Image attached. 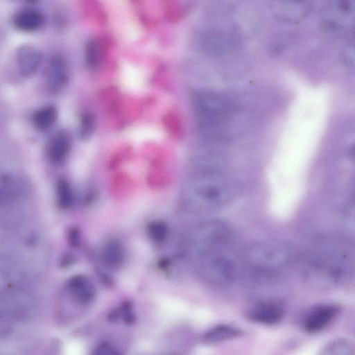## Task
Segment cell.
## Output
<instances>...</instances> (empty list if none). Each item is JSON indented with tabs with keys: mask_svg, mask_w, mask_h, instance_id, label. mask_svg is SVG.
Segmentation results:
<instances>
[{
	"mask_svg": "<svg viewBox=\"0 0 355 355\" xmlns=\"http://www.w3.org/2000/svg\"><path fill=\"white\" fill-rule=\"evenodd\" d=\"M108 318L113 322L122 320L125 324H132L135 320V315L132 304L128 301L124 302L119 308L109 313Z\"/></svg>",
	"mask_w": 355,
	"mask_h": 355,
	"instance_id": "obj_20",
	"label": "cell"
},
{
	"mask_svg": "<svg viewBox=\"0 0 355 355\" xmlns=\"http://www.w3.org/2000/svg\"><path fill=\"white\" fill-rule=\"evenodd\" d=\"M250 320L262 324L273 325L284 317L282 308L274 302H263L254 306L249 312Z\"/></svg>",
	"mask_w": 355,
	"mask_h": 355,
	"instance_id": "obj_9",
	"label": "cell"
},
{
	"mask_svg": "<svg viewBox=\"0 0 355 355\" xmlns=\"http://www.w3.org/2000/svg\"><path fill=\"white\" fill-rule=\"evenodd\" d=\"M57 200L58 205L62 209L69 208L73 202V194L69 182L60 180L57 183Z\"/></svg>",
	"mask_w": 355,
	"mask_h": 355,
	"instance_id": "obj_21",
	"label": "cell"
},
{
	"mask_svg": "<svg viewBox=\"0 0 355 355\" xmlns=\"http://www.w3.org/2000/svg\"><path fill=\"white\" fill-rule=\"evenodd\" d=\"M86 62L91 69H96L101 62V46L98 41L91 40L86 46Z\"/></svg>",
	"mask_w": 355,
	"mask_h": 355,
	"instance_id": "obj_22",
	"label": "cell"
},
{
	"mask_svg": "<svg viewBox=\"0 0 355 355\" xmlns=\"http://www.w3.org/2000/svg\"><path fill=\"white\" fill-rule=\"evenodd\" d=\"M68 240L71 245H78L79 243V233L76 229L72 228L70 230L68 233Z\"/></svg>",
	"mask_w": 355,
	"mask_h": 355,
	"instance_id": "obj_26",
	"label": "cell"
},
{
	"mask_svg": "<svg viewBox=\"0 0 355 355\" xmlns=\"http://www.w3.org/2000/svg\"><path fill=\"white\" fill-rule=\"evenodd\" d=\"M353 344L347 339L337 338L327 344L318 355H354Z\"/></svg>",
	"mask_w": 355,
	"mask_h": 355,
	"instance_id": "obj_19",
	"label": "cell"
},
{
	"mask_svg": "<svg viewBox=\"0 0 355 355\" xmlns=\"http://www.w3.org/2000/svg\"><path fill=\"white\" fill-rule=\"evenodd\" d=\"M101 256L105 265L111 268H118L123 264L125 260L124 246L119 240H109L103 245Z\"/></svg>",
	"mask_w": 355,
	"mask_h": 355,
	"instance_id": "obj_15",
	"label": "cell"
},
{
	"mask_svg": "<svg viewBox=\"0 0 355 355\" xmlns=\"http://www.w3.org/2000/svg\"><path fill=\"white\" fill-rule=\"evenodd\" d=\"M91 355H122L119 349L112 344L103 342L97 345Z\"/></svg>",
	"mask_w": 355,
	"mask_h": 355,
	"instance_id": "obj_25",
	"label": "cell"
},
{
	"mask_svg": "<svg viewBox=\"0 0 355 355\" xmlns=\"http://www.w3.org/2000/svg\"><path fill=\"white\" fill-rule=\"evenodd\" d=\"M67 288L71 298L82 305L90 304L96 294L93 282L84 275L71 277L67 282Z\"/></svg>",
	"mask_w": 355,
	"mask_h": 355,
	"instance_id": "obj_6",
	"label": "cell"
},
{
	"mask_svg": "<svg viewBox=\"0 0 355 355\" xmlns=\"http://www.w3.org/2000/svg\"><path fill=\"white\" fill-rule=\"evenodd\" d=\"M232 236L230 226L223 220L202 222L193 227L188 236V253L196 261L224 253Z\"/></svg>",
	"mask_w": 355,
	"mask_h": 355,
	"instance_id": "obj_2",
	"label": "cell"
},
{
	"mask_svg": "<svg viewBox=\"0 0 355 355\" xmlns=\"http://www.w3.org/2000/svg\"><path fill=\"white\" fill-rule=\"evenodd\" d=\"M242 334L240 329L230 324H218L207 331L202 340L207 345H214L239 337Z\"/></svg>",
	"mask_w": 355,
	"mask_h": 355,
	"instance_id": "obj_14",
	"label": "cell"
},
{
	"mask_svg": "<svg viewBox=\"0 0 355 355\" xmlns=\"http://www.w3.org/2000/svg\"><path fill=\"white\" fill-rule=\"evenodd\" d=\"M245 260L249 266L263 272H271L286 266L292 259V251L279 241H263L248 247Z\"/></svg>",
	"mask_w": 355,
	"mask_h": 355,
	"instance_id": "obj_3",
	"label": "cell"
},
{
	"mask_svg": "<svg viewBox=\"0 0 355 355\" xmlns=\"http://www.w3.org/2000/svg\"><path fill=\"white\" fill-rule=\"evenodd\" d=\"M95 120L94 116L85 112L82 114L80 121V133L83 138L89 137L94 131Z\"/></svg>",
	"mask_w": 355,
	"mask_h": 355,
	"instance_id": "obj_24",
	"label": "cell"
},
{
	"mask_svg": "<svg viewBox=\"0 0 355 355\" xmlns=\"http://www.w3.org/2000/svg\"><path fill=\"white\" fill-rule=\"evenodd\" d=\"M24 217L22 211L9 203L0 205V227L10 228L19 224Z\"/></svg>",
	"mask_w": 355,
	"mask_h": 355,
	"instance_id": "obj_18",
	"label": "cell"
},
{
	"mask_svg": "<svg viewBox=\"0 0 355 355\" xmlns=\"http://www.w3.org/2000/svg\"><path fill=\"white\" fill-rule=\"evenodd\" d=\"M48 89L52 92L61 90L67 83L69 72L65 60L60 56L52 58L44 71Z\"/></svg>",
	"mask_w": 355,
	"mask_h": 355,
	"instance_id": "obj_7",
	"label": "cell"
},
{
	"mask_svg": "<svg viewBox=\"0 0 355 355\" xmlns=\"http://www.w3.org/2000/svg\"><path fill=\"white\" fill-rule=\"evenodd\" d=\"M27 268L7 252L0 253V276L8 281L19 282L28 277Z\"/></svg>",
	"mask_w": 355,
	"mask_h": 355,
	"instance_id": "obj_11",
	"label": "cell"
},
{
	"mask_svg": "<svg viewBox=\"0 0 355 355\" xmlns=\"http://www.w3.org/2000/svg\"><path fill=\"white\" fill-rule=\"evenodd\" d=\"M16 59L20 73L23 76L28 77L38 70L42 64V56L34 47L24 45L17 50Z\"/></svg>",
	"mask_w": 355,
	"mask_h": 355,
	"instance_id": "obj_10",
	"label": "cell"
},
{
	"mask_svg": "<svg viewBox=\"0 0 355 355\" xmlns=\"http://www.w3.org/2000/svg\"><path fill=\"white\" fill-rule=\"evenodd\" d=\"M272 8L278 17L284 20H297L303 18L310 11L311 6L305 3H277Z\"/></svg>",
	"mask_w": 355,
	"mask_h": 355,
	"instance_id": "obj_16",
	"label": "cell"
},
{
	"mask_svg": "<svg viewBox=\"0 0 355 355\" xmlns=\"http://www.w3.org/2000/svg\"><path fill=\"white\" fill-rule=\"evenodd\" d=\"M58 112L55 107L46 105L37 110L32 116V123L39 131H46L55 123Z\"/></svg>",
	"mask_w": 355,
	"mask_h": 355,
	"instance_id": "obj_17",
	"label": "cell"
},
{
	"mask_svg": "<svg viewBox=\"0 0 355 355\" xmlns=\"http://www.w3.org/2000/svg\"><path fill=\"white\" fill-rule=\"evenodd\" d=\"M168 227L161 220L153 221L147 227V234L150 240L156 243L164 242L168 236Z\"/></svg>",
	"mask_w": 355,
	"mask_h": 355,
	"instance_id": "obj_23",
	"label": "cell"
},
{
	"mask_svg": "<svg viewBox=\"0 0 355 355\" xmlns=\"http://www.w3.org/2000/svg\"><path fill=\"white\" fill-rule=\"evenodd\" d=\"M71 148V139L65 131H59L49 140L46 151L51 161L62 162L68 155Z\"/></svg>",
	"mask_w": 355,
	"mask_h": 355,
	"instance_id": "obj_12",
	"label": "cell"
},
{
	"mask_svg": "<svg viewBox=\"0 0 355 355\" xmlns=\"http://www.w3.org/2000/svg\"><path fill=\"white\" fill-rule=\"evenodd\" d=\"M239 191V184L234 178L217 167L207 166L189 177L183 186L181 200L190 211L209 213L228 205Z\"/></svg>",
	"mask_w": 355,
	"mask_h": 355,
	"instance_id": "obj_1",
	"label": "cell"
},
{
	"mask_svg": "<svg viewBox=\"0 0 355 355\" xmlns=\"http://www.w3.org/2000/svg\"><path fill=\"white\" fill-rule=\"evenodd\" d=\"M34 301L26 291L8 287L0 290V318L6 320H20L32 312Z\"/></svg>",
	"mask_w": 355,
	"mask_h": 355,
	"instance_id": "obj_4",
	"label": "cell"
},
{
	"mask_svg": "<svg viewBox=\"0 0 355 355\" xmlns=\"http://www.w3.org/2000/svg\"><path fill=\"white\" fill-rule=\"evenodd\" d=\"M338 312V306L334 304H324L315 307L306 316L304 327L309 333L318 332L332 321Z\"/></svg>",
	"mask_w": 355,
	"mask_h": 355,
	"instance_id": "obj_8",
	"label": "cell"
},
{
	"mask_svg": "<svg viewBox=\"0 0 355 355\" xmlns=\"http://www.w3.org/2000/svg\"><path fill=\"white\" fill-rule=\"evenodd\" d=\"M197 263L202 274L216 283H228L235 275V264L225 253L200 259Z\"/></svg>",
	"mask_w": 355,
	"mask_h": 355,
	"instance_id": "obj_5",
	"label": "cell"
},
{
	"mask_svg": "<svg viewBox=\"0 0 355 355\" xmlns=\"http://www.w3.org/2000/svg\"><path fill=\"white\" fill-rule=\"evenodd\" d=\"M44 15L38 10L24 9L17 12L13 17V24L24 32L35 31L43 26Z\"/></svg>",
	"mask_w": 355,
	"mask_h": 355,
	"instance_id": "obj_13",
	"label": "cell"
}]
</instances>
